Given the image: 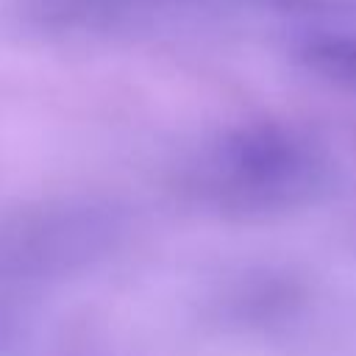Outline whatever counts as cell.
<instances>
[{
    "label": "cell",
    "instance_id": "obj_1",
    "mask_svg": "<svg viewBox=\"0 0 356 356\" xmlns=\"http://www.w3.org/2000/svg\"><path fill=\"white\" fill-rule=\"evenodd\" d=\"M300 58L309 70L328 81L356 89V36L323 33L300 44Z\"/></svg>",
    "mask_w": 356,
    "mask_h": 356
}]
</instances>
